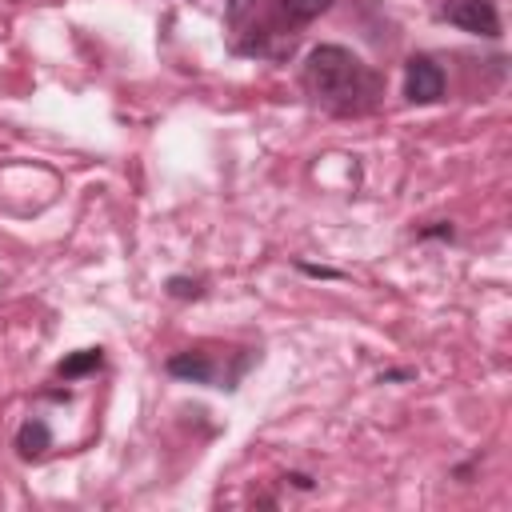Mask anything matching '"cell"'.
Instances as JSON below:
<instances>
[{
  "label": "cell",
  "instance_id": "obj_7",
  "mask_svg": "<svg viewBox=\"0 0 512 512\" xmlns=\"http://www.w3.org/2000/svg\"><path fill=\"white\" fill-rule=\"evenodd\" d=\"M328 8H332V0H280V16L288 24H308Z\"/></svg>",
  "mask_w": 512,
  "mask_h": 512
},
{
  "label": "cell",
  "instance_id": "obj_6",
  "mask_svg": "<svg viewBox=\"0 0 512 512\" xmlns=\"http://www.w3.org/2000/svg\"><path fill=\"white\" fill-rule=\"evenodd\" d=\"M100 364H104V352H100V348H80V352L64 356L56 372H60L64 380H76V376H88V372H96Z\"/></svg>",
  "mask_w": 512,
  "mask_h": 512
},
{
  "label": "cell",
  "instance_id": "obj_4",
  "mask_svg": "<svg viewBox=\"0 0 512 512\" xmlns=\"http://www.w3.org/2000/svg\"><path fill=\"white\" fill-rule=\"evenodd\" d=\"M168 372L180 376V380H192V384H212L216 380V364L208 352H176L168 360Z\"/></svg>",
  "mask_w": 512,
  "mask_h": 512
},
{
  "label": "cell",
  "instance_id": "obj_9",
  "mask_svg": "<svg viewBox=\"0 0 512 512\" xmlns=\"http://www.w3.org/2000/svg\"><path fill=\"white\" fill-rule=\"evenodd\" d=\"M416 236H420V240H452V224H448V220H432V224L416 228Z\"/></svg>",
  "mask_w": 512,
  "mask_h": 512
},
{
  "label": "cell",
  "instance_id": "obj_10",
  "mask_svg": "<svg viewBox=\"0 0 512 512\" xmlns=\"http://www.w3.org/2000/svg\"><path fill=\"white\" fill-rule=\"evenodd\" d=\"M252 4H256V0H228V8H224V16H228V20L236 24V20H240V16H244V12L252 8Z\"/></svg>",
  "mask_w": 512,
  "mask_h": 512
},
{
  "label": "cell",
  "instance_id": "obj_1",
  "mask_svg": "<svg viewBox=\"0 0 512 512\" xmlns=\"http://www.w3.org/2000/svg\"><path fill=\"white\" fill-rule=\"evenodd\" d=\"M304 84L336 116H356V112L372 108L376 92H380V80L368 72V64L340 44H320L308 52Z\"/></svg>",
  "mask_w": 512,
  "mask_h": 512
},
{
  "label": "cell",
  "instance_id": "obj_5",
  "mask_svg": "<svg viewBox=\"0 0 512 512\" xmlns=\"http://www.w3.org/2000/svg\"><path fill=\"white\" fill-rule=\"evenodd\" d=\"M48 448H52V428H48L40 416L24 420L20 432H16V452H20L24 460H40Z\"/></svg>",
  "mask_w": 512,
  "mask_h": 512
},
{
  "label": "cell",
  "instance_id": "obj_8",
  "mask_svg": "<svg viewBox=\"0 0 512 512\" xmlns=\"http://www.w3.org/2000/svg\"><path fill=\"white\" fill-rule=\"evenodd\" d=\"M168 296H176V300H196V296H204V284H200L196 276H172V280H168Z\"/></svg>",
  "mask_w": 512,
  "mask_h": 512
},
{
  "label": "cell",
  "instance_id": "obj_3",
  "mask_svg": "<svg viewBox=\"0 0 512 512\" xmlns=\"http://www.w3.org/2000/svg\"><path fill=\"white\" fill-rule=\"evenodd\" d=\"M404 96L412 104H436L444 96V72L432 56H412L404 64Z\"/></svg>",
  "mask_w": 512,
  "mask_h": 512
},
{
  "label": "cell",
  "instance_id": "obj_12",
  "mask_svg": "<svg viewBox=\"0 0 512 512\" xmlns=\"http://www.w3.org/2000/svg\"><path fill=\"white\" fill-rule=\"evenodd\" d=\"M284 480H288V484H296V488H304V492L312 488V476H304V472H288Z\"/></svg>",
  "mask_w": 512,
  "mask_h": 512
},
{
  "label": "cell",
  "instance_id": "obj_2",
  "mask_svg": "<svg viewBox=\"0 0 512 512\" xmlns=\"http://www.w3.org/2000/svg\"><path fill=\"white\" fill-rule=\"evenodd\" d=\"M440 16L472 36H500V16L492 0H444Z\"/></svg>",
  "mask_w": 512,
  "mask_h": 512
},
{
  "label": "cell",
  "instance_id": "obj_11",
  "mask_svg": "<svg viewBox=\"0 0 512 512\" xmlns=\"http://www.w3.org/2000/svg\"><path fill=\"white\" fill-rule=\"evenodd\" d=\"M300 272H304V276H320V280H340V272H336V268H316V264H300Z\"/></svg>",
  "mask_w": 512,
  "mask_h": 512
}]
</instances>
